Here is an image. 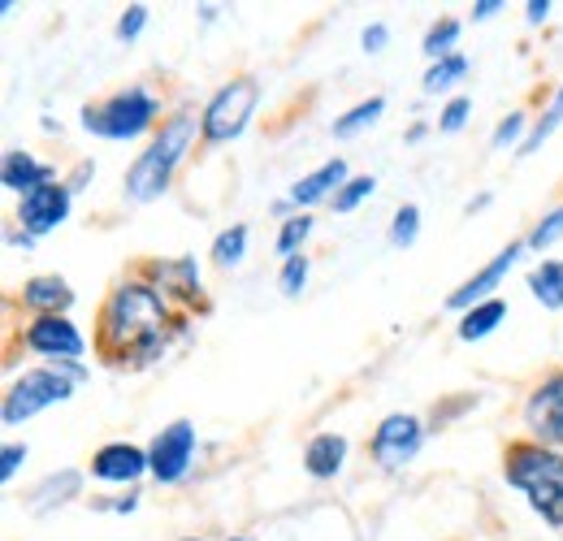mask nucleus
I'll return each mask as SVG.
<instances>
[{"instance_id": "20", "label": "nucleus", "mask_w": 563, "mask_h": 541, "mask_svg": "<svg viewBox=\"0 0 563 541\" xmlns=\"http://www.w3.org/2000/svg\"><path fill=\"white\" fill-rule=\"evenodd\" d=\"M503 321H507V303H503V299H490V303L468 308L455 334H460V342H482V339H490Z\"/></svg>"}, {"instance_id": "5", "label": "nucleus", "mask_w": 563, "mask_h": 541, "mask_svg": "<svg viewBox=\"0 0 563 541\" xmlns=\"http://www.w3.org/2000/svg\"><path fill=\"white\" fill-rule=\"evenodd\" d=\"M161 118V100L147 91V87H126L100 104H87L82 109V131L100 139H113V143H131V139L147 135Z\"/></svg>"}, {"instance_id": "1", "label": "nucleus", "mask_w": 563, "mask_h": 541, "mask_svg": "<svg viewBox=\"0 0 563 541\" xmlns=\"http://www.w3.org/2000/svg\"><path fill=\"white\" fill-rule=\"evenodd\" d=\"M174 334V312L169 299L152 286V281H118L100 308V325H96V351L118 364V368H135V364H152Z\"/></svg>"}, {"instance_id": "21", "label": "nucleus", "mask_w": 563, "mask_h": 541, "mask_svg": "<svg viewBox=\"0 0 563 541\" xmlns=\"http://www.w3.org/2000/svg\"><path fill=\"white\" fill-rule=\"evenodd\" d=\"M529 295L551 308V312H563V261H542L538 269L529 273Z\"/></svg>"}, {"instance_id": "33", "label": "nucleus", "mask_w": 563, "mask_h": 541, "mask_svg": "<svg viewBox=\"0 0 563 541\" xmlns=\"http://www.w3.org/2000/svg\"><path fill=\"white\" fill-rule=\"evenodd\" d=\"M468 113H473V100H468V96H455V100L442 109L438 131H442V135H460V131H464V122H468Z\"/></svg>"}, {"instance_id": "18", "label": "nucleus", "mask_w": 563, "mask_h": 541, "mask_svg": "<svg viewBox=\"0 0 563 541\" xmlns=\"http://www.w3.org/2000/svg\"><path fill=\"white\" fill-rule=\"evenodd\" d=\"M347 464V438L343 433H317L303 446V473L312 481H334Z\"/></svg>"}, {"instance_id": "36", "label": "nucleus", "mask_w": 563, "mask_h": 541, "mask_svg": "<svg viewBox=\"0 0 563 541\" xmlns=\"http://www.w3.org/2000/svg\"><path fill=\"white\" fill-rule=\"evenodd\" d=\"M386 40H390V26H386V22H373V26H364V35H360L364 53H382Z\"/></svg>"}, {"instance_id": "15", "label": "nucleus", "mask_w": 563, "mask_h": 541, "mask_svg": "<svg viewBox=\"0 0 563 541\" xmlns=\"http://www.w3.org/2000/svg\"><path fill=\"white\" fill-rule=\"evenodd\" d=\"M147 273H152L147 281H152L165 299H187V303L200 299V265H196L191 256H183V261H152Z\"/></svg>"}, {"instance_id": "26", "label": "nucleus", "mask_w": 563, "mask_h": 541, "mask_svg": "<svg viewBox=\"0 0 563 541\" xmlns=\"http://www.w3.org/2000/svg\"><path fill=\"white\" fill-rule=\"evenodd\" d=\"M468 74V57L464 53H455V57H446V62H433V66L424 69V82L421 91L424 96H438V91H451L460 78Z\"/></svg>"}, {"instance_id": "8", "label": "nucleus", "mask_w": 563, "mask_h": 541, "mask_svg": "<svg viewBox=\"0 0 563 541\" xmlns=\"http://www.w3.org/2000/svg\"><path fill=\"white\" fill-rule=\"evenodd\" d=\"M22 346L31 355H44L48 364H82L87 355V339L70 317H35L22 330Z\"/></svg>"}, {"instance_id": "16", "label": "nucleus", "mask_w": 563, "mask_h": 541, "mask_svg": "<svg viewBox=\"0 0 563 541\" xmlns=\"http://www.w3.org/2000/svg\"><path fill=\"white\" fill-rule=\"evenodd\" d=\"M0 183H4V191L31 196L35 187H44V183H57V169H53V165H44V161H35L31 152L13 147V152H4V165H0Z\"/></svg>"}, {"instance_id": "23", "label": "nucleus", "mask_w": 563, "mask_h": 541, "mask_svg": "<svg viewBox=\"0 0 563 541\" xmlns=\"http://www.w3.org/2000/svg\"><path fill=\"white\" fill-rule=\"evenodd\" d=\"M382 113H386V96H373V100H360L352 113H343L339 122H334V135L339 139H352L360 131H368V126H377L382 122Z\"/></svg>"}, {"instance_id": "40", "label": "nucleus", "mask_w": 563, "mask_h": 541, "mask_svg": "<svg viewBox=\"0 0 563 541\" xmlns=\"http://www.w3.org/2000/svg\"><path fill=\"white\" fill-rule=\"evenodd\" d=\"M498 9H503V0H477V4H473V18L486 22V18H494Z\"/></svg>"}, {"instance_id": "25", "label": "nucleus", "mask_w": 563, "mask_h": 541, "mask_svg": "<svg viewBox=\"0 0 563 541\" xmlns=\"http://www.w3.org/2000/svg\"><path fill=\"white\" fill-rule=\"evenodd\" d=\"M312 217L308 212H295V217H286L282 221V230H278V256L282 261H295V256H303V243H308V234H312Z\"/></svg>"}, {"instance_id": "4", "label": "nucleus", "mask_w": 563, "mask_h": 541, "mask_svg": "<svg viewBox=\"0 0 563 541\" xmlns=\"http://www.w3.org/2000/svg\"><path fill=\"white\" fill-rule=\"evenodd\" d=\"M82 377H87L82 364H44V368H26V373L4 390V404H0L4 429L26 424V420L40 416L44 407L74 399V386H78Z\"/></svg>"}, {"instance_id": "10", "label": "nucleus", "mask_w": 563, "mask_h": 541, "mask_svg": "<svg viewBox=\"0 0 563 541\" xmlns=\"http://www.w3.org/2000/svg\"><path fill=\"white\" fill-rule=\"evenodd\" d=\"M525 252H529V243H507L490 265H482V269L460 286V290H451V295H446V308H451V312H468V308H477V303L498 299V286L507 281V273L520 265V256H525Z\"/></svg>"}, {"instance_id": "30", "label": "nucleus", "mask_w": 563, "mask_h": 541, "mask_svg": "<svg viewBox=\"0 0 563 541\" xmlns=\"http://www.w3.org/2000/svg\"><path fill=\"white\" fill-rule=\"evenodd\" d=\"M308 273H312V261L308 256H295V261H282V273H278V290L286 299H299L303 295V286H308Z\"/></svg>"}, {"instance_id": "31", "label": "nucleus", "mask_w": 563, "mask_h": 541, "mask_svg": "<svg viewBox=\"0 0 563 541\" xmlns=\"http://www.w3.org/2000/svg\"><path fill=\"white\" fill-rule=\"evenodd\" d=\"M560 239H563V203L551 217H542V221L533 225V234H529L525 243H529V252H547V247H555Z\"/></svg>"}, {"instance_id": "7", "label": "nucleus", "mask_w": 563, "mask_h": 541, "mask_svg": "<svg viewBox=\"0 0 563 541\" xmlns=\"http://www.w3.org/2000/svg\"><path fill=\"white\" fill-rule=\"evenodd\" d=\"M196 446H200V438H196V424H191V420L165 424V429L152 438V446H147L152 476H156L161 485H178L183 476L191 473V464H196Z\"/></svg>"}, {"instance_id": "32", "label": "nucleus", "mask_w": 563, "mask_h": 541, "mask_svg": "<svg viewBox=\"0 0 563 541\" xmlns=\"http://www.w3.org/2000/svg\"><path fill=\"white\" fill-rule=\"evenodd\" d=\"M525 126H529V113H507L498 126H494V135H490V147H516V143H525Z\"/></svg>"}, {"instance_id": "11", "label": "nucleus", "mask_w": 563, "mask_h": 541, "mask_svg": "<svg viewBox=\"0 0 563 541\" xmlns=\"http://www.w3.org/2000/svg\"><path fill=\"white\" fill-rule=\"evenodd\" d=\"M525 429H529V442H542V446H563V368L551 373L529 399H525Z\"/></svg>"}, {"instance_id": "27", "label": "nucleus", "mask_w": 563, "mask_h": 541, "mask_svg": "<svg viewBox=\"0 0 563 541\" xmlns=\"http://www.w3.org/2000/svg\"><path fill=\"white\" fill-rule=\"evenodd\" d=\"M560 126H563V82H560V91H555V100H551V109H547V113L538 118V126L529 131V139H525V143H520L516 152H520V156H533V152H538V147H542L547 139L555 135Z\"/></svg>"}, {"instance_id": "3", "label": "nucleus", "mask_w": 563, "mask_h": 541, "mask_svg": "<svg viewBox=\"0 0 563 541\" xmlns=\"http://www.w3.org/2000/svg\"><path fill=\"white\" fill-rule=\"evenodd\" d=\"M503 476L507 485H516L529 507L551 525L563 529V451L542 446V442H511L503 451Z\"/></svg>"}, {"instance_id": "2", "label": "nucleus", "mask_w": 563, "mask_h": 541, "mask_svg": "<svg viewBox=\"0 0 563 541\" xmlns=\"http://www.w3.org/2000/svg\"><path fill=\"white\" fill-rule=\"evenodd\" d=\"M196 139H205V126L196 113H174L161 122V131L152 135V143L135 156V165L126 169V200L131 203H152L161 200L178 174V165L187 161V152L196 147Z\"/></svg>"}, {"instance_id": "12", "label": "nucleus", "mask_w": 563, "mask_h": 541, "mask_svg": "<svg viewBox=\"0 0 563 541\" xmlns=\"http://www.w3.org/2000/svg\"><path fill=\"white\" fill-rule=\"evenodd\" d=\"M70 196L74 191L66 183H44V187H35L31 196H22V200H18V225H22V234L44 239V234L62 230L66 217H70Z\"/></svg>"}, {"instance_id": "38", "label": "nucleus", "mask_w": 563, "mask_h": 541, "mask_svg": "<svg viewBox=\"0 0 563 541\" xmlns=\"http://www.w3.org/2000/svg\"><path fill=\"white\" fill-rule=\"evenodd\" d=\"M104 511H118V516H126V511H135L140 507V494H126V498H113V503H100Z\"/></svg>"}, {"instance_id": "34", "label": "nucleus", "mask_w": 563, "mask_h": 541, "mask_svg": "<svg viewBox=\"0 0 563 541\" xmlns=\"http://www.w3.org/2000/svg\"><path fill=\"white\" fill-rule=\"evenodd\" d=\"M143 26H147V4H131V9L118 18V40H122V44H135L143 35Z\"/></svg>"}, {"instance_id": "29", "label": "nucleus", "mask_w": 563, "mask_h": 541, "mask_svg": "<svg viewBox=\"0 0 563 541\" xmlns=\"http://www.w3.org/2000/svg\"><path fill=\"white\" fill-rule=\"evenodd\" d=\"M373 191H377V178H373V174L347 178V187L334 196V212H355L364 200H373Z\"/></svg>"}, {"instance_id": "17", "label": "nucleus", "mask_w": 563, "mask_h": 541, "mask_svg": "<svg viewBox=\"0 0 563 541\" xmlns=\"http://www.w3.org/2000/svg\"><path fill=\"white\" fill-rule=\"evenodd\" d=\"M22 303H26L35 317H66L74 308V290L66 277L44 273V277H31V281L22 286Z\"/></svg>"}, {"instance_id": "19", "label": "nucleus", "mask_w": 563, "mask_h": 541, "mask_svg": "<svg viewBox=\"0 0 563 541\" xmlns=\"http://www.w3.org/2000/svg\"><path fill=\"white\" fill-rule=\"evenodd\" d=\"M78 494H82V473H78V468H62L57 476H48V481H40V485L31 489L26 507H31L35 516H48L53 507H66Z\"/></svg>"}, {"instance_id": "41", "label": "nucleus", "mask_w": 563, "mask_h": 541, "mask_svg": "<svg viewBox=\"0 0 563 541\" xmlns=\"http://www.w3.org/2000/svg\"><path fill=\"white\" fill-rule=\"evenodd\" d=\"M31 243H35L31 234H9V247H22V252H31Z\"/></svg>"}, {"instance_id": "9", "label": "nucleus", "mask_w": 563, "mask_h": 541, "mask_svg": "<svg viewBox=\"0 0 563 541\" xmlns=\"http://www.w3.org/2000/svg\"><path fill=\"white\" fill-rule=\"evenodd\" d=\"M424 446V424L412 411H390L377 429H373V460L377 468H404L421 455Z\"/></svg>"}, {"instance_id": "6", "label": "nucleus", "mask_w": 563, "mask_h": 541, "mask_svg": "<svg viewBox=\"0 0 563 541\" xmlns=\"http://www.w3.org/2000/svg\"><path fill=\"white\" fill-rule=\"evenodd\" d=\"M256 104H261V82H256L252 74H239V78H230L225 87H217V96H212L209 104H205V113H200L205 143H209V147L234 143V139L247 131Z\"/></svg>"}, {"instance_id": "42", "label": "nucleus", "mask_w": 563, "mask_h": 541, "mask_svg": "<svg viewBox=\"0 0 563 541\" xmlns=\"http://www.w3.org/2000/svg\"><path fill=\"white\" fill-rule=\"evenodd\" d=\"M486 203H490V196H477V200H468V217H473V212H482Z\"/></svg>"}, {"instance_id": "28", "label": "nucleus", "mask_w": 563, "mask_h": 541, "mask_svg": "<svg viewBox=\"0 0 563 541\" xmlns=\"http://www.w3.org/2000/svg\"><path fill=\"white\" fill-rule=\"evenodd\" d=\"M421 239V208L417 203H404L390 221V247H412Z\"/></svg>"}, {"instance_id": "35", "label": "nucleus", "mask_w": 563, "mask_h": 541, "mask_svg": "<svg viewBox=\"0 0 563 541\" xmlns=\"http://www.w3.org/2000/svg\"><path fill=\"white\" fill-rule=\"evenodd\" d=\"M26 455H31V451H26V442H22V446H18V442H9V446L0 451V481H13L18 468L26 464Z\"/></svg>"}, {"instance_id": "14", "label": "nucleus", "mask_w": 563, "mask_h": 541, "mask_svg": "<svg viewBox=\"0 0 563 541\" xmlns=\"http://www.w3.org/2000/svg\"><path fill=\"white\" fill-rule=\"evenodd\" d=\"M347 161L343 156H334V161H325L321 169H312V174H303L295 187H290V203L295 208H312V203L321 200H334L343 187H347Z\"/></svg>"}, {"instance_id": "13", "label": "nucleus", "mask_w": 563, "mask_h": 541, "mask_svg": "<svg viewBox=\"0 0 563 541\" xmlns=\"http://www.w3.org/2000/svg\"><path fill=\"white\" fill-rule=\"evenodd\" d=\"M91 473H96V481H109V485H135L143 473H152V464H147V451H140V446L109 442L91 455Z\"/></svg>"}, {"instance_id": "37", "label": "nucleus", "mask_w": 563, "mask_h": 541, "mask_svg": "<svg viewBox=\"0 0 563 541\" xmlns=\"http://www.w3.org/2000/svg\"><path fill=\"white\" fill-rule=\"evenodd\" d=\"M551 9H555L551 0H529V4H525V22H529V26H538V22H547V18H551Z\"/></svg>"}, {"instance_id": "22", "label": "nucleus", "mask_w": 563, "mask_h": 541, "mask_svg": "<svg viewBox=\"0 0 563 541\" xmlns=\"http://www.w3.org/2000/svg\"><path fill=\"white\" fill-rule=\"evenodd\" d=\"M243 256H247V225L239 221V225H230L212 239V265L217 269H239Z\"/></svg>"}, {"instance_id": "43", "label": "nucleus", "mask_w": 563, "mask_h": 541, "mask_svg": "<svg viewBox=\"0 0 563 541\" xmlns=\"http://www.w3.org/2000/svg\"><path fill=\"white\" fill-rule=\"evenodd\" d=\"M230 541H247V538H230Z\"/></svg>"}, {"instance_id": "39", "label": "nucleus", "mask_w": 563, "mask_h": 541, "mask_svg": "<svg viewBox=\"0 0 563 541\" xmlns=\"http://www.w3.org/2000/svg\"><path fill=\"white\" fill-rule=\"evenodd\" d=\"M91 174H96V165H91V161H82V165L74 169V178L66 183V187H70V191H78V187H87V178H91Z\"/></svg>"}, {"instance_id": "24", "label": "nucleus", "mask_w": 563, "mask_h": 541, "mask_svg": "<svg viewBox=\"0 0 563 541\" xmlns=\"http://www.w3.org/2000/svg\"><path fill=\"white\" fill-rule=\"evenodd\" d=\"M460 18H442V22H433L429 31H424V44L421 53L429 62H446V57H455V40H460Z\"/></svg>"}]
</instances>
